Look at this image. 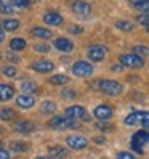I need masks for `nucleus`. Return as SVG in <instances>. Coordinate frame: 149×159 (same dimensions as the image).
Listing matches in <instances>:
<instances>
[{"mask_svg": "<svg viewBox=\"0 0 149 159\" xmlns=\"http://www.w3.org/2000/svg\"><path fill=\"white\" fill-rule=\"evenodd\" d=\"M48 125L56 130H64V129H77L80 124H79V120L68 119L66 116H55L53 119L48 120Z\"/></svg>", "mask_w": 149, "mask_h": 159, "instance_id": "obj_1", "label": "nucleus"}, {"mask_svg": "<svg viewBox=\"0 0 149 159\" xmlns=\"http://www.w3.org/2000/svg\"><path fill=\"white\" fill-rule=\"evenodd\" d=\"M149 142V134H147V130H138V132L132 137V149L135 153L138 154H143L144 153V145H147Z\"/></svg>", "mask_w": 149, "mask_h": 159, "instance_id": "obj_2", "label": "nucleus"}, {"mask_svg": "<svg viewBox=\"0 0 149 159\" xmlns=\"http://www.w3.org/2000/svg\"><path fill=\"white\" fill-rule=\"evenodd\" d=\"M99 90L106 93V95H111V97H117L122 93L124 87L122 84L117 82V80H111V79H106V80H99Z\"/></svg>", "mask_w": 149, "mask_h": 159, "instance_id": "obj_3", "label": "nucleus"}, {"mask_svg": "<svg viewBox=\"0 0 149 159\" xmlns=\"http://www.w3.org/2000/svg\"><path fill=\"white\" fill-rule=\"evenodd\" d=\"M125 124L127 125H143L146 130L149 125V114L146 111H135V113L128 114L125 117Z\"/></svg>", "mask_w": 149, "mask_h": 159, "instance_id": "obj_4", "label": "nucleus"}, {"mask_svg": "<svg viewBox=\"0 0 149 159\" xmlns=\"http://www.w3.org/2000/svg\"><path fill=\"white\" fill-rule=\"evenodd\" d=\"M120 64L124 68H128V69H139L144 66V60L136 57L135 53H124L120 57Z\"/></svg>", "mask_w": 149, "mask_h": 159, "instance_id": "obj_5", "label": "nucleus"}, {"mask_svg": "<svg viewBox=\"0 0 149 159\" xmlns=\"http://www.w3.org/2000/svg\"><path fill=\"white\" fill-rule=\"evenodd\" d=\"M106 55H107V47L104 45H91L90 48L87 50V57L90 61H95V63H99V61H103L106 58Z\"/></svg>", "mask_w": 149, "mask_h": 159, "instance_id": "obj_6", "label": "nucleus"}, {"mask_svg": "<svg viewBox=\"0 0 149 159\" xmlns=\"http://www.w3.org/2000/svg\"><path fill=\"white\" fill-rule=\"evenodd\" d=\"M72 72L77 77H87V76H91L93 74V66L88 61L80 60V61H76L72 64Z\"/></svg>", "mask_w": 149, "mask_h": 159, "instance_id": "obj_7", "label": "nucleus"}, {"mask_svg": "<svg viewBox=\"0 0 149 159\" xmlns=\"http://www.w3.org/2000/svg\"><path fill=\"white\" fill-rule=\"evenodd\" d=\"M71 8H72L74 13L80 15V16H88L91 13V5L87 3V2H83V0H74Z\"/></svg>", "mask_w": 149, "mask_h": 159, "instance_id": "obj_8", "label": "nucleus"}, {"mask_svg": "<svg viewBox=\"0 0 149 159\" xmlns=\"http://www.w3.org/2000/svg\"><path fill=\"white\" fill-rule=\"evenodd\" d=\"M66 142L72 149H83L88 145V140L85 137H82V135H71V137H68Z\"/></svg>", "mask_w": 149, "mask_h": 159, "instance_id": "obj_9", "label": "nucleus"}, {"mask_svg": "<svg viewBox=\"0 0 149 159\" xmlns=\"http://www.w3.org/2000/svg\"><path fill=\"white\" fill-rule=\"evenodd\" d=\"M31 68L40 74H46V72H51L55 69V64L51 61H46V60H39V61H34L31 64Z\"/></svg>", "mask_w": 149, "mask_h": 159, "instance_id": "obj_10", "label": "nucleus"}, {"mask_svg": "<svg viewBox=\"0 0 149 159\" xmlns=\"http://www.w3.org/2000/svg\"><path fill=\"white\" fill-rule=\"evenodd\" d=\"M93 114H95V117L99 119V120H107V119L112 117L114 111H112V108H111L109 105H99V106L95 108V113Z\"/></svg>", "mask_w": 149, "mask_h": 159, "instance_id": "obj_11", "label": "nucleus"}, {"mask_svg": "<svg viewBox=\"0 0 149 159\" xmlns=\"http://www.w3.org/2000/svg\"><path fill=\"white\" fill-rule=\"evenodd\" d=\"M43 23H45L46 26L58 27V26L63 24V16L58 15V13H55V11H51V13H45V15H43Z\"/></svg>", "mask_w": 149, "mask_h": 159, "instance_id": "obj_12", "label": "nucleus"}, {"mask_svg": "<svg viewBox=\"0 0 149 159\" xmlns=\"http://www.w3.org/2000/svg\"><path fill=\"white\" fill-rule=\"evenodd\" d=\"M53 47L59 52H64V53H71L74 50V43L69 40V39H64V37H59V39L55 40Z\"/></svg>", "mask_w": 149, "mask_h": 159, "instance_id": "obj_13", "label": "nucleus"}, {"mask_svg": "<svg viewBox=\"0 0 149 159\" xmlns=\"http://www.w3.org/2000/svg\"><path fill=\"white\" fill-rule=\"evenodd\" d=\"M87 111H85V108L83 106H71V108H68L66 109V113H64V116H66L68 119H74V120H79V119H82L83 117V114H85Z\"/></svg>", "mask_w": 149, "mask_h": 159, "instance_id": "obj_14", "label": "nucleus"}, {"mask_svg": "<svg viewBox=\"0 0 149 159\" xmlns=\"http://www.w3.org/2000/svg\"><path fill=\"white\" fill-rule=\"evenodd\" d=\"M0 27L3 31H8V32H13L20 27V21L16 18H7V20H2L0 21Z\"/></svg>", "mask_w": 149, "mask_h": 159, "instance_id": "obj_15", "label": "nucleus"}, {"mask_svg": "<svg viewBox=\"0 0 149 159\" xmlns=\"http://www.w3.org/2000/svg\"><path fill=\"white\" fill-rule=\"evenodd\" d=\"M16 103L20 108H24V109H29L35 105V98L32 95H20L16 98Z\"/></svg>", "mask_w": 149, "mask_h": 159, "instance_id": "obj_16", "label": "nucleus"}, {"mask_svg": "<svg viewBox=\"0 0 149 159\" xmlns=\"http://www.w3.org/2000/svg\"><path fill=\"white\" fill-rule=\"evenodd\" d=\"M15 95V89L8 84H0V101H8Z\"/></svg>", "mask_w": 149, "mask_h": 159, "instance_id": "obj_17", "label": "nucleus"}, {"mask_svg": "<svg viewBox=\"0 0 149 159\" xmlns=\"http://www.w3.org/2000/svg\"><path fill=\"white\" fill-rule=\"evenodd\" d=\"M15 130L20 134H27V132H32L34 130V124L32 120H20V122L15 124Z\"/></svg>", "mask_w": 149, "mask_h": 159, "instance_id": "obj_18", "label": "nucleus"}, {"mask_svg": "<svg viewBox=\"0 0 149 159\" xmlns=\"http://www.w3.org/2000/svg\"><path fill=\"white\" fill-rule=\"evenodd\" d=\"M31 34L34 35V37H39V39H51V35H53V32L50 31V29H46V27H32L31 29Z\"/></svg>", "mask_w": 149, "mask_h": 159, "instance_id": "obj_19", "label": "nucleus"}, {"mask_svg": "<svg viewBox=\"0 0 149 159\" xmlns=\"http://www.w3.org/2000/svg\"><path fill=\"white\" fill-rule=\"evenodd\" d=\"M8 47H10L11 52H21V50H24L26 47H27V43H26L24 39H21V37H15V39L10 40Z\"/></svg>", "mask_w": 149, "mask_h": 159, "instance_id": "obj_20", "label": "nucleus"}, {"mask_svg": "<svg viewBox=\"0 0 149 159\" xmlns=\"http://www.w3.org/2000/svg\"><path fill=\"white\" fill-rule=\"evenodd\" d=\"M48 151H50L51 159H61V157H66L68 156V151L64 148H61V146H53V148L48 149Z\"/></svg>", "mask_w": 149, "mask_h": 159, "instance_id": "obj_21", "label": "nucleus"}, {"mask_svg": "<svg viewBox=\"0 0 149 159\" xmlns=\"http://www.w3.org/2000/svg\"><path fill=\"white\" fill-rule=\"evenodd\" d=\"M21 90H23V95H31V93L37 92V85L31 80H26V82L21 84Z\"/></svg>", "mask_w": 149, "mask_h": 159, "instance_id": "obj_22", "label": "nucleus"}, {"mask_svg": "<svg viewBox=\"0 0 149 159\" xmlns=\"http://www.w3.org/2000/svg\"><path fill=\"white\" fill-rule=\"evenodd\" d=\"M40 111L43 114H51L56 111V103H53V101H43L42 105H40Z\"/></svg>", "mask_w": 149, "mask_h": 159, "instance_id": "obj_23", "label": "nucleus"}, {"mask_svg": "<svg viewBox=\"0 0 149 159\" xmlns=\"http://www.w3.org/2000/svg\"><path fill=\"white\" fill-rule=\"evenodd\" d=\"M116 27L120 31H124V32H130V31H133V23H130V21H125V20H119L116 21Z\"/></svg>", "mask_w": 149, "mask_h": 159, "instance_id": "obj_24", "label": "nucleus"}, {"mask_svg": "<svg viewBox=\"0 0 149 159\" xmlns=\"http://www.w3.org/2000/svg\"><path fill=\"white\" fill-rule=\"evenodd\" d=\"M68 82H69V77L64 76V74H58V76L50 77V84H53V85H64Z\"/></svg>", "mask_w": 149, "mask_h": 159, "instance_id": "obj_25", "label": "nucleus"}, {"mask_svg": "<svg viewBox=\"0 0 149 159\" xmlns=\"http://www.w3.org/2000/svg\"><path fill=\"white\" fill-rule=\"evenodd\" d=\"M133 53L136 55V57L143 58V60H146V58H147V55H149V52H147V47H146V45H135Z\"/></svg>", "mask_w": 149, "mask_h": 159, "instance_id": "obj_26", "label": "nucleus"}, {"mask_svg": "<svg viewBox=\"0 0 149 159\" xmlns=\"http://www.w3.org/2000/svg\"><path fill=\"white\" fill-rule=\"evenodd\" d=\"M16 116V113L11 108H3L0 109V119L2 120H13V117Z\"/></svg>", "mask_w": 149, "mask_h": 159, "instance_id": "obj_27", "label": "nucleus"}, {"mask_svg": "<svg viewBox=\"0 0 149 159\" xmlns=\"http://www.w3.org/2000/svg\"><path fill=\"white\" fill-rule=\"evenodd\" d=\"M10 149H13V151H16V153H26L27 151V145L24 142H11L10 143Z\"/></svg>", "mask_w": 149, "mask_h": 159, "instance_id": "obj_28", "label": "nucleus"}, {"mask_svg": "<svg viewBox=\"0 0 149 159\" xmlns=\"http://www.w3.org/2000/svg\"><path fill=\"white\" fill-rule=\"evenodd\" d=\"M29 0H10V7L11 8H20V10H24V8H29Z\"/></svg>", "mask_w": 149, "mask_h": 159, "instance_id": "obj_29", "label": "nucleus"}, {"mask_svg": "<svg viewBox=\"0 0 149 159\" xmlns=\"http://www.w3.org/2000/svg\"><path fill=\"white\" fill-rule=\"evenodd\" d=\"M2 74H3V76H7V77H16L18 76V69L13 68V66H5L2 69Z\"/></svg>", "mask_w": 149, "mask_h": 159, "instance_id": "obj_30", "label": "nucleus"}, {"mask_svg": "<svg viewBox=\"0 0 149 159\" xmlns=\"http://www.w3.org/2000/svg\"><path fill=\"white\" fill-rule=\"evenodd\" d=\"M34 50L35 52H39V53H48L50 52V45H45V43H37V45H34Z\"/></svg>", "mask_w": 149, "mask_h": 159, "instance_id": "obj_31", "label": "nucleus"}, {"mask_svg": "<svg viewBox=\"0 0 149 159\" xmlns=\"http://www.w3.org/2000/svg\"><path fill=\"white\" fill-rule=\"evenodd\" d=\"M0 13H3V15H13V8L10 5L0 2Z\"/></svg>", "mask_w": 149, "mask_h": 159, "instance_id": "obj_32", "label": "nucleus"}, {"mask_svg": "<svg viewBox=\"0 0 149 159\" xmlns=\"http://www.w3.org/2000/svg\"><path fill=\"white\" fill-rule=\"evenodd\" d=\"M61 95H63V98H66V100H74V98H76V92L69 90V89H64Z\"/></svg>", "mask_w": 149, "mask_h": 159, "instance_id": "obj_33", "label": "nucleus"}, {"mask_svg": "<svg viewBox=\"0 0 149 159\" xmlns=\"http://www.w3.org/2000/svg\"><path fill=\"white\" fill-rule=\"evenodd\" d=\"M136 21H138L139 24H143L144 27H147V13H143V15H138V18H136Z\"/></svg>", "mask_w": 149, "mask_h": 159, "instance_id": "obj_34", "label": "nucleus"}, {"mask_svg": "<svg viewBox=\"0 0 149 159\" xmlns=\"http://www.w3.org/2000/svg\"><path fill=\"white\" fill-rule=\"evenodd\" d=\"M147 7H149V2H147V0H143L141 3L136 5V8H138L139 11H143V13H147Z\"/></svg>", "mask_w": 149, "mask_h": 159, "instance_id": "obj_35", "label": "nucleus"}, {"mask_svg": "<svg viewBox=\"0 0 149 159\" xmlns=\"http://www.w3.org/2000/svg\"><path fill=\"white\" fill-rule=\"evenodd\" d=\"M117 159H135V156L128 151H122V153L117 154Z\"/></svg>", "mask_w": 149, "mask_h": 159, "instance_id": "obj_36", "label": "nucleus"}, {"mask_svg": "<svg viewBox=\"0 0 149 159\" xmlns=\"http://www.w3.org/2000/svg\"><path fill=\"white\" fill-rule=\"evenodd\" d=\"M7 60H8V61H11V63H20V61H21V58H20V57H16L15 53H8V55H7Z\"/></svg>", "mask_w": 149, "mask_h": 159, "instance_id": "obj_37", "label": "nucleus"}, {"mask_svg": "<svg viewBox=\"0 0 149 159\" xmlns=\"http://www.w3.org/2000/svg\"><path fill=\"white\" fill-rule=\"evenodd\" d=\"M83 29H82V26H71L69 27V32L71 34H74V35H77V34H80Z\"/></svg>", "mask_w": 149, "mask_h": 159, "instance_id": "obj_38", "label": "nucleus"}, {"mask_svg": "<svg viewBox=\"0 0 149 159\" xmlns=\"http://www.w3.org/2000/svg\"><path fill=\"white\" fill-rule=\"evenodd\" d=\"M0 159H10V154L5 149H0Z\"/></svg>", "mask_w": 149, "mask_h": 159, "instance_id": "obj_39", "label": "nucleus"}, {"mask_svg": "<svg viewBox=\"0 0 149 159\" xmlns=\"http://www.w3.org/2000/svg\"><path fill=\"white\" fill-rule=\"evenodd\" d=\"M122 69H124L122 64H114V66H112V71H122Z\"/></svg>", "mask_w": 149, "mask_h": 159, "instance_id": "obj_40", "label": "nucleus"}, {"mask_svg": "<svg viewBox=\"0 0 149 159\" xmlns=\"http://www.w3.org/2000/svg\"><path fill=\"white\" fill-rule=\"evenodd\" d=\"M3 39H5V31L2 29V27H0V43L3 42Z\"/></svg>", "mask_w": 149, "mask_h": 159, "instance_id": "obj_41", "label": "nucleus"}, {"mask_svg": "<svg viewBox=\"0 0 149 159\" xmlns=\"http://www.w3.org/2000/svg\"><path fill=\"white\" fill-rule=\"evenodd\" d=\"M128 2H130V3H132L133 7H136L138 3H141V2H143V0H128Z\"/></svg>", "mask_w": 149, "mask_h": 159, "instance_id": "obj_42", "label": "nucleus"}, {"mask_svg": "<svg viewBox=\"0 0 149 159\" xmlns=\"http://www.w3.org/2000/svg\"><path fill=\"white\" fill-rule=\"evenodd\" d=\"M69 61H71L69 57H63V58H61V63H63V64H66V63H69Z\"/></svg>", "mask_w": 149, "mask_h": 159, "instance_id": "obj_43", "label": "nucleus"}, {"mask_svg": "<svg viewBox=\"0 0 149 159\" xmlns=\"http://www.w3.org/2000/svg\"><path fill=\"white\" fill-rule=\"evenodd\" d=\"M96 143H104V138H95Z\"/></svg>", "mask_w": 149, "mask_h": 159, "instance_id": "obj_44", "label": "nucleus"}, {"mask_svg": "<svg viewBox=\"0 0 149 159\" xmlns=\"http://www.w3.org/2000/svg\"><path fill=\"white\" fill-rule=\"evenodd\" d=\"M37 159H46V157H37Z\"/></svg>", "mask_w": 149, "mask_h": 159, "instance_id": "obj_45", "label": "nucleus"}, {"mask_svg": "<svg viewBox=\"0 0 149 159\" xmlns=\"http://www.w3.org/2000/svg\"><path fill=\"white\" fill-rule=\"evenodd\" d=\"M0 58H2V53H0Z\"/></svg>", "mask_w": 149, "mask_h": 159, "instance_id": "obj_46", "label": "nucleus"}]
</instances>
